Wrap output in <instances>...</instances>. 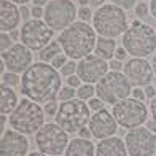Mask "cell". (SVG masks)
<instances>
[{"label": "cell", "instance_id": "1", "mask_svg": "<svg viewBox=\"0 0 156 156\" xmlns=\"http://www.w3.org/2000/svg\"><path fill=\"white\" fill-rule=\"evenodd\" d=\"M61 72L51 64L37 61L23 73L21 93L37 104H48L59 97L62 89Z\"/></svg>", "mask_w": 156, "mask_h": 156}, {"label": "cell", "instance_id": "2", "mask_svg": "<svg viewBox=\"0 0 156 156\" xmlns=\"http://www.w3.org/2000/svg\"><path fill=\"white\" fill-rule=\"evenodd\" d=\"M58 41L62 46L64 54L72 61H81L94 53L97 43V32L89 23L75 21L66 30H62Z\"/></svg>", "mask_w": 156, "mask_h": 156}, {"label": "cell", "instance_id": "3", "mask_svg": "<svg viewBox=\"0 0 156 156\" xmlns=\"http://www.w3.org/2000/svg\"><path fill=\"white\" fill-rule=\"evenodd\" d=\"M93 27L99 37L116 38L119 35L123 37L124 32L129 29V21L123 8L113 3H105L94 11Z\"/></svg>", "mask_w": 156, "mask_h": 156}, {"label": "cell", "instance_id": "4", "mask_svg": "<svg viewBox=\"0 0 156 156\" xmlns=\"http://www.w3.org/2000/svg\"><path fill=\"white\" fill-rule=\"evenodd\" d=\"M45 116L46 113L41 108V105L26 97L19 101L18 107L8 118V123L11 129L24 136H30V134H37L41 129V126L45 124Z\"/></svg>", "mask_w": 156, "mask_h": 156}, {"label": "cell", "instance_id": "5", "mask_svg": "<svg viewBox=\"0 0 156 156\" xmlns=\"http://www.w3.org/2000/svg\"><path fill=\"white\" fill-rule=\"evenodd\" d=\"M123 48L131 58H145L156 51V29L150 24L142 23L140 26H129L123 35Z\"/></svg>", "mask_w": 156, "mask_h": 156}, {"label": "cell", "instance_id": "6", "mask_svg": "<svg viewBox=\"0 0 156 156\" xmlns=\"http://www.w3.org/2000/svg\"><path fill=\"white\" fill-rule=\"evenodd\" d=\"M89 119H91L89 105L78 97L67 102H61L59 110L54 116L56 124H59L69 134L80 132L81 129H84L89 124Z\"/></svg>", "mask_w": 156, "mask_h": 156}, {"label": "cell", "instance_id": "7", "mask_svg": "<svg viewBox=\"0 0 156 156\" xmlns=\"http://www.w3.org/2000/svg\"><path fill=\"white\" fill-rule=\"evenodd\" d=\"M132 84L123 72H110L96 84V96L102 99L105 104L115 105L124 99L131 97Z\"/></svg>", "mask_w": 156, "mask_h": 156}, {"label": "cell", "instance_id": "8", "mask_svg": "<svg viewBox=\"0 0 156 156\" xmlns=\"http://www.w3.org/2000/svg\"><path fill=\"white\" fill-rule=\"evenodd\" d=\"M69 144V132L56 123H45L35 134V145L38 151L48 156H61L62 153H66Z\"/></svg>", "mask_w": 156, "mask_h": 156}, {"label": "cell", "instance_id": "9", "mask_svg": "<svg viewBox=\"0 0 156 156\" xmlns=\"http://www.w3.org/2000/svg\"><path fill=\"white\" fill-rule=\"evenodd\" d=\"M112 113L116 123L126 129H136L148 121V107L145 102L137 101L134 97H127L115 104L112 107Z\"/></svg>", "mask_w": 156, "mask_h": 156}, {"label": "cell", "instance_id": "10", "mask_svg": "<svg viewBox=\"0 0 156 156\" xmlns=\"http://www.w3.org/2000/svg\"><path fill=\"white\" fill-rule=\"evenodd\" d=\"M78 18V8L72 0H51L45 6L43 21L53 30H66Z\"/></svg>", "mask_w": 156, "mask_h": 156}, {"label": "cell", "instance_id": "11", "mask_svg": "<svg viewBox=\"0 0 156 156\" xmlns=\"http://www.w3.org/2000/svg\"><path fill=\"white\" fill-rule=\"evenodd\" d=\"M21 43L32 51H41L53 41L54 30L41 19H29L21 27Z\"/></svg>", "mask_w": 156, "mask_h": 156}, {"label": "cell", "instance_id": "12", "mask_svg": "<svg viewBox=\"0 0 156 156\" xmlns=\"http://www.w3.org/2000/svg\"><path fill=\"white\" fill-rule=\"evenodd\" d=\"M124 144L129 156H154L156 153V134L147 126L129 129L124 136Z\"/></svg>", "mask_w": 156, "mask_h": 156}, {"label": "cell", "instance_id": "13", "mask_svg": "<svg viewBox=\"0 0 156 156\" xmlns=\"http://www.w3.org/2000/svg\"><path fill=\"white\" fill-rule=\"evenodd\" d=\"M123 73L127 76L129 83L134 88H147L151 84L154 76L153 66L145 58H131L124 62Z\"/></svg>", "mask_w": 156, "mask_h": 156}, {"label": "cell", "instance_id": "14", "mask_svg": "<svg viewBox=\"0 0 156 156\" xmlns=\"http://www.w3.org/2000/svg\"><path fill=\"white\" fill-rule=\"evenodd\" d=\"M108 72H110L108 62L101 59L96 54H89L86 58H83L81 61H78L76 75L81 78L83 83L97 84Z\"/></svg>", "mask_w": 156, "mask_h": 156}, {"label": "cell", "instance_id": "15", "mask_svg": "<svg viewBox=\"0 0 156 156\" xmlns=\"http://www.w3.org/2000/svg\"><path fill=\"white\" fill-rule=\"evenodd\" d=\"M0 56H2V62L5 64L6 70L15 73H24L34 64L32 49H29L24 43H15Z\"/></svg>", "mask_w": 156, "mask_h": 156}, {"label": "cell", "instance_id": "16", "mask_svg": "<svg viewBox=\"0 0 156 156\" xmlns=\"http://www.w3.org/2000/svg\"><path fill=\"white\" fill-rule=\"evenodd\" d=\"M118 123L113 113L108 112L107 108L104 110H99V112H94L91 115V119H89V131L93 134L94 139H99V140H104V139H108V137H113L118 131Z\"/></svg>", "mask_w": 156, "mask_h": 156}, {"label": "cell", "instance_id": "17", "mask_svg": "<svg viewBox=\"0 0 156 156\" xmlns=\"http://www.w3.org/2000/svg\"><path fill=\"white\" fill-rule=\"evenodd\" d=\"M29 139L15 129H6L0 139V156H27Z\"/></svg>", "mask_w": 156, "mask_h": 156}, {"label": "cell", "instance_id": "18", "mask_svg": "<svg viewBox=\"0 0 156 156\" xmlns=\"http://www.w3.org/2000/svg\"><path fill=\"white\" fill-rule=\"evenodd\" d=\"M21 10L16 3L10 0H0V30L11 32L16 30L21 24Z\"/></svg>", "mask_w": 156, "mask_h": 156}, {"label": "cell", "instance_id": "19", "mask_svg": "<svg viewBox=\"0 0 156 156\" xmlns=\"http://www.w3.org/2000/svg\"><path fill=\"white\" fill-rule=\"evenodd\" d=\"M96 156H127L124 140L116 136L99 140L96 145Z\"/></svg>", "mask_w": 156, "mask_h": 156}, {"label": "cell", "instance_id": "20", "mask_svg": "<svg viewBox=\"0 0 156 156\" xmlns=\"http://www.w3.org/2000/svg\"><path fill=\"white\" fill-rule=\"evenodd\" d=\"M66 156H96V145L89 139L76 137L70 140L66 150Z\"/></svg>", "mask_w": 156, "mask_h": 156}, {"label": "cell", "instance_id": "21", "mask_svg": "<svg viewBox=\"0 0 156 156\" xmlns=\"http://www.w3.org/2000/svg\"><path fill=\"white\" fill-rule=\"evenodd\" d=\"M18 104L19 101L15 89L10 86H2V89H0V112H2V115L10 116L18 107Z\"/></svg>", "mask_w": 156, "mask_h": 156}, {"label": "cell", "instance_id": "22", "mask_svg": "<svg viewBox=\"0 0 156 156\" xmlns=\"http://www.w3.org/2000/svg\"><path fill=\"white\" fill-rule=\"evenodd\" d=\"M116 41L115 38H107V37H97V43L94 48V54L99 56L101 59L110 62L113 58H115L116 53Z\"/></svg>", "mask_w": 156, "mask_h": 156}, {"label": "cell", "instance_id": "23", "mask_svg": "<svg viewBox=\"0 0 156 156\" xmlns=\"http://www.w3.org/2000/svg\"><path fill=\"white\" fill-rule=\"evenodd\" d=\"M64 51H62V46H61V43L58 40L56 41H51L46 48H43L40 51V54H38V58H40V61L41 62H48V64H51L53 62V59L54 58H58L59 54H62Z\"/></svg>", "mask_w": 156, "mask_h": 156}, {"label": "cell", "instance_id": "24", "mask_svg": "<svg viewBox=\"0 0 156 156\" xmlns=\"http://www.w3.org/2000/svg\"><path fill=\"white\" fill-rule=\"evenodd\" d=\"M76 97L81 99V101H91L93 97H96V86L94 84H88V83H83L80 88L76 89Z\"/></svg>", "mask_w": 156, "mask_h": 156}, {"label": "cell", "instance_id": "25", "mask_svg": "<svg viewBox=\"0 0 156 156\" xmlns=\"http://www.w3.org/2000/svg\"><path fill=\"white\" fill-rule=\"evenodd\" d=\"M0 81H2V86H10V88H15L21 83V78H19V73H15V72H8L6 70L5 73L0 75Z\"/></svg>", "mask_w": 156, "mask_h": 156}, {"label": "cell", "instance_id": "26", "mask_svg": "<svg viewBox=\"0 0 156 156\" xmlns=\"http://www.w3.org/2000/svg\"><path fill=\"white\" fill-rule=\"evenodd\" d=\"M75 96H76V89L66 84V86H62L58 99H59L61 102H67V101H72V99H75Z\"/></svg>", "mask_w": 156, "mask_h": 156}, {"label": "cell", "instance_id": "27", "mask_svg": "<svg viewBox=\"0 0 156 156\" xmlns=\"http://www.w3.org/2000/svg\"><path fill=\"white\" fill-rule=\"evenodd\" d=\"M76 67H78V62H76V61H72V59H69L67 64L59 70V72H61L62 76L69 78V76H72V75H76Z\"/></svg>", "mask_w": 156, "mask_h": 156}, {"label": "cell", "instance_id": "28", "mask_svg": "<svg viewBox=\"0 0 156 156\" xmlns=\"http://www.w3.org/2000/svg\"><path fill=\"white\" fill-rule=\"evenodd\" d=\"M13 45H15V41L10 37V32H2V35H0V53H5Z\"/></svg>", "mask_w": 156, "mask_h": 156}, {"label": "cell", "instance_id": "29", "mask_svg": "<svg viewBox=\"0 0 156 156\" xmlns=\"http://www.w3.org/2000/svg\"><path fill=\"white\" fill-rule=\"evenodd\" d=\"M94 13L91 10V6H78V19L83 21V23H89L93 21Z\"/></svg>", "mask_w": 156, "mask_h": 156}, {"label": "cell", "instance_id": "30", "mask_svg": "<svg viewBox=\"0 0 156 156\" xmlns=\"http://www.w3.org/2000/svg\"><path fill=\"white\" fill-rule=\"evenodd\" d=\"M134 13H136V16L139 19H144L150 15V5L145 3V2H139L136 5V8H134Z\"/></svg>", "mask_w": 156, "mask_h": 156}, {"label": "cell", "instance_id": "31", "mask_svg": "<svg viewBox=\"0 0 156 156\" xmlns=\"http://www.w3.org/2000/svg\"><path fill=\"white\" fill-rule=\"evenodd\" d=\"M110 3L116 5V6H119V8H123L124 11H127V10L136 8L137 0H110Z\"/></svg>", "mask_w": 156, "mask_h": 156}, {"label": "cell", "instance_id": "32", "mask_svg": "<svg viewBox=\"0 0 156 156\" xmlns=\"http://www.w3.org/2000/svg\"><path fill=\"white\" fill-rule=\"evenodd\" d=\"M88 105H89V108L93 112H99V110L105 108V102L102 101V99H99V97H93L91 101H88Z\"/></svg>", "mask_w": 156, "mask_h": 156}, {"label": "cell", "instance_id": "33", "mask_svg": "<svg viewBox=\"0 0 156 156\" xmlns=\"http://www.w3.org/2000/svg\"><path fill=\"white\" fill-rule=\"evenodd\" d=\"M43 110H45V113H46L48 116H56V113H58V110H59V104L56 102V101L48 102V104H45Z\"/></svg>", "mask_w": 156, "mask_h": 156}, {"label": "cell", "instance_id": "34", "mask_svg": "<svg viewBox=\"0 0 156 156\" xmlns=\"http://www.w3.org/2000/svg\"><path fill=\"white\" fill-rule=\"evenodd\" d=\"M107 0H78L80 6H91V8H99V6L105 5Z\"/></svg>", "mask_w": 156, "mask_h": 156}, {"label": "cell", "instance_id": "35", "mask_svg": "<svg viewBox=\"0 0 156 156\" xmlns=\"http://www.w3.org/2000/svg\"><path fill=\"white\" fill-rule=\"evenodd\" d=\"M67 61H69V58H67V56L66 54H59L58 56V58H54L53 59V62H51V66L54 67V69H58V70H61L64 66H66V64H67Z\"/></svg>", "mask_w": 156, "mask_h": 156}, {"label": "cell", "instance_id": "36", "mask_svg": "<svg viewBox=\"0 0 156 156\" xmlns=\"http://www.w3.org/2000/svg\"><path fill=\"white\" fill-rule=\"evenodd\" d=\"M66 83H67V86H72V88H75V89H78L83 84V81H81V78L78 76V75H72V76H69L67 80H66Z\"/></svg>", "mask_w": 156, "mask_h": 156}, {"label": "cell", "instance_id": "37", "mask_svg": "<svg viewBox=\"0 0 156 156\" xmlns=\"http://www.w3.org/2000/svg\"><path fill=\"white\" fill-rule=\"evenodd\" d=\"M30 11H32V19H41L45 16V8L43 6H32Z\"/></svg>", "mask_w": 156, "mask_h": 156}, {"label": "cell", "instance_id": "38", "mask_svg": "<svg viewBox=\"0 0 156 156\" xmlns=\"http://www.w3.org/2000/svg\"><path fill=\"white\" fill-rule=\"evenodd\" d=\"M108 67H110V70H113V72H121V70L124 69V64L121 61H118V59H112L108 62Z\"/></svg>", "mask_w": 156, "mask_h": 156}, {"label": "cell", "instance_id": "39", "mask_svg": "<svg viewBox=\"0 0 156 156\" xmlns=\"http://www.w3.org/2000/svg\"><path fill=\"white\" fill-rule=\"evenodd\" d=\"M131 97H134V99H137V101H142V102H144L145 99H147V97H145V89H144V88H134Z\"/></svg>", "mask_w": 156, "mask_h": 156}, {"label": "cell", "instance_id": "40", "mask_svg": "<svg viewBox=\"0 0 156 156\" xmlns=\"http://www.w3.org/2000/svg\"><path fill=\"white\" fill-rule=\"evenodd\" d=\"M127 56H129V54H127L126 49H124L123 46H118V48H116V53H115V58H113V59H118V61L123 62V61L127 58Z\"/></svg>", "mask_w": 156, "mask_h": 156}, {"label": "cell", "instance_id": "41", "mask_svg": "<svg viewBox=\"0 0 156 156\" xmlns=\"http://www.w3.org/2000/svg\"><path fill=\"white\" fill-rule=\"evenodd\" d=\"M19 10H21V16H23V19H24V21L32 19V11H30V8H29L27 5L19 6Z\"/></svg>", "mask_w": 156, "mask_h": 156}, {"label": "cell", "instance_id": "42", "mask_svg": "<svg viewBox=\"0 0 156 156\" xmlns=\"http://www.w3.org/2000/svg\"><path fill=\"white\" fill-rule=\"evenodd\" d=\"M144 89H145V97L148 99V101H151V99L156 97V88H154V84H150V86H147Z\"/></svg>", "mask_w": 156, "mask_h": 156}, {"label": "cell", "instance_id": "43", "mask_svg": "<svg viewBox=\"0 0 156 156\" xmlns=\"http://www.w3.org/2000/svg\"><path fill=\"white\" fill-rule=\"evenodd\" d=\"M78 137H81V139H89V140H91V137H93V134H91L89 127H84V129H81L80 132H78Z\"/></svg>", "mask_w": 156, "mask_h": 156}, {"label": "cell", "instance_id": "44", "mask_svg": "<svg viewBox=\"0 0 156 156\" xmlns=\"http://www.w3.org/2000/svg\"><path fill=\"white\" fill-rule=\"evenodd\" d=\"M150 115H151V118L156 121V97L150 101Z\"/></svg>", "mask_w": 156, "mask_h": 156}, {"label": "cell", "instance_id": "45", "mask_svg": "<svg viewBox=\"0 0 156 156\" xmlns=\"http://www.w3.org/2000/svg\"><path fill=\"white\" fill-rule=\"evenodd\" d=\"M145 126H147L151 132H154V134H156V121H154L153 118H151V119H148V121L145 123Z\"/></svg>", "mask_w": 156, "mask_h": 156}, {"label": "cell", "instance_id": "46", "mask_svg": "<svg viewBox=\"0 0 156 156\" xmlns=\"http://www.w3.org/2000/svg\"><path fill=\"white\" fill-rule=\"evenodd\" d=\"M10 37L13 38V41H18V40L21 41V30H18V29L16 30H11L10 32Z\"/></svg>", "mask_w": 156, "mask_h": 156}, {"label": "cell", "instance_id": "47", "mask_svg": "<svg viewBox=\"0 0 156 156\" xmlns=\"http://www.w3.org/2000/svg\"><path fill=\"white\" fill-rule=\"evenodd\" d=\"M0 118H2V119H0V129H2V134H3V132L6 131L5 126H6V121H8V116H6V115H2Z\"/></svg>", "mask_w": 156, "mask_h": 156}, {"label": "cell", "instance_id": "48", "mask_svg": "<svg viewBox=\"0 0 156 156\" xmlns=\"http://www.w3.org/2000/svg\"><path fill=\"white\" fill-rule=\"evenodd\" d=\"M150 13H151V16L156 19V0H150Z\"/></svg>", "mask_w": 156, "mask_h": 156}, {"label": "cell", "instance_id": "49", "mask_svg": "<svg viewBox=\"0 0 156 156\" xmlns=\"http://www.w3.org/2000/svg\"><path fill=\"white\" fill-rule=\"evenodd\" d=\"M32 2H34V6H43V8L49 3L48 0H32Z\"/></svg>", "mask_w": 156, "mask_h": 156}, {"label": "cell", "instance_id": "50", "mask_svg": "<svg viewBox=\"0 0 156 156\" xmlns=\"http://www.w3.org/2000/svg\"><path fill=\"white\" fill-rule=\"evenodd\" d=\"M10 2H13V3H16V5H21V6H23V5H26V3H29L30 0H10Z\"/></svg>", "mask_w": 156, "mask_h": 156}, {"label": "cell", "instance_id": "51", "mask_svg": "<svg viewBox=\"0 0 156 156\" xmlns=\"http://www.w3.org/2000/svg\"><path fill=\"white\" fill-rule=\"evenodd\" d=\"M27 156H48V154H45V153H41V151H30Z\"/></svg>", "mask_w": 156, "mask_h": 156}, {"label": "cell", "instance_id": "52", "mask_svg": "<svg viewBox=\"0 0 156 156\" xmlns=\"http://www.w3.org/2000/svg\"><path fill=\"white\" fill-rule=\"evenodd\" d=\"M142 23H140V19L139 18H136V19H132L131 21V26H134V27H137V26H140Z\"/></svg>", "mask_w": 156, "mask_h": 156}, {"label": "cell", "instance_id": "53", "mask_svg": "<svg viewBox=\"0 0 156 156\" xmlns=\"http://www.w3.org/2000/svg\"><path fill=\"white\" fill-rule=\"evenodd\" d=\"M151 66H153V72L156 75V54H153V59H151Z\"/></svg>", "mask_w": 156, "mask_h": 156}, {"label": "cell", "instance_id": "54", "mask_svg": "<svg viewBox=\"0 0 156 156\" xmlns=\"http://www.w3.org/2000/svg\"><path fill=\"white\" fill-rule=\"evenodd\" d=\"M142 2H147V0H142Z\"/></svg>", "mask_w": 156, "mask_h": 156}, {"label": "cell", "instance_id": "55", "mask_svg": "<svg viewBox=\"0 0 156 156\" xmlns=\"http://www.w3.org/2000/svg\"><path fill=\"white\" fill-rule=\"evenodd\" d=\"M154 88H156V83H154Z\"/></svg>", "mask_w": 156, "mask_h": 156}]
</instances>
